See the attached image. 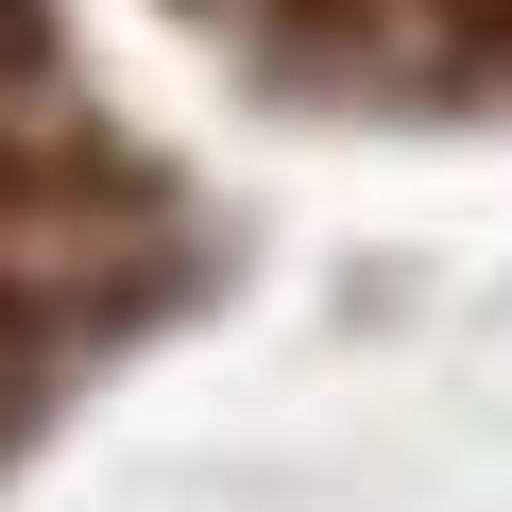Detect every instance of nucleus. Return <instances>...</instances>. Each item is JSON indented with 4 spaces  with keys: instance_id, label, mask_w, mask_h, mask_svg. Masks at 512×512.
I'll use <instances>...</instances> for the list:
<instances>
[{
    "instance_id": "obj_1",
    "label": "nucleus",
    "mask_w": 512,
    "mask_h": 512,
    "mask_svg": "<svg viewBox=\"0 0 512 512\" xmlns=\"http://www.w3.org/2000/svg\"><path fill=\"white\" fill-rule=\"evenodd\" d=\"M205 18L256 52V69H359L393 35V0H205Z\"/></svg>"
},
{
    "instance_id": "obj_2",
    "label": "nucleus",
    "mask_w": 512,
    "mask_h": 512,
    "mask_svg": "<svg viewBox=\"0 0 512 512\" xmlns=\"http://www.w3.org/2000/svg\"><path fill=\"white\" fill-rule=\"evenodd\" d=\"M393 69L495 103V86H512V0H393Z\"/></svg>"
}]
</instances>
